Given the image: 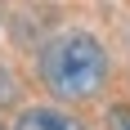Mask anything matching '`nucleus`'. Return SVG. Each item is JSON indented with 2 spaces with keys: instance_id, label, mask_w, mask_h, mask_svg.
<instances>
[{
  "instance_id": "obj_1",
  "label": "nucleus",
  "mask_w": 130,
  "mask_h": 130,
  "mask_svg": "<svg viewBox=\"0 0 130 130\" xmlns=\"http://www.w3.org/2000/svg\"><path fill=\"white\" fill-rule=\"evenodd\" d=\"M40 76L50 94L67 103H85L108 85V54L90 31H58L40 50Z\"/></svg>"
},
{
  "instance_id": "obj_2",
  "label": "nucleus",
  "mask_w": 130,
  "mask_h": 130,
  "mask_svg": "<svg viewBox=\"0 0 130 130\" xmlns=\"http://www.w3.org/2000/svg\"><path fill=\"white\" fill-rule=\"evenodd\" d=\"M13 130H85V126H81L76 117L58 112V108H27Z\"/></svg>"
},
{
  "instance_id": "obj_3",
  "label": "nucleus",
  "mask_w": 130,
  "mask_h": 130,
  "mask_svg": "<svg viewBox=\"0 0 130 130\" xmlns=\"http://www.w3.org/2000/svg\"><path fill=\"white\" fill-rule=\"evenodd\" d=\"M108 126L112 130H130V108H117V112L108 117Z\"/></svg>"
},
{
  "instance_id": "obj_4",
  "label": "nucleus",
  "mask_w": 130,
  "mask_h": 130,
  "mask_svg": "<svg viewBox=\"0 0 130 130\" xmlns=\"http://www.w3.org/2000/svg\"><path fill=\"white\" fill-rule=\"evenodd\" d=\"M9 99H13V76L0 67V103H9Z\"/></svg>"
},
{
  "instance_id": "obj_5",
  "label": "nucleus",
  "mask_w": 130,
  "mask_h": 130,
  "mask_svg": "<svg viewBox=\"0 0 130 130\" xmlns=\"http://www.w3.org/2000/svg\"><path fill=\"white\" fill-rule=\"evenodd\" d=\"M0 5H5V0H0Z\"/></svg>"
}]
</instances>
